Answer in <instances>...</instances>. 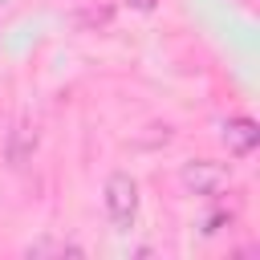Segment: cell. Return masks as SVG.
<instances>
[{"mask_svg":"<svg viewBox=\"0 0 260 260\" xmlns=\"http://www.w3.org/2000/svg\"><path fill=\"white\" fill-rule=\"evenodd\" d=\"M102 203H106V215L114 223V232H130L138 223V179L130 171H110L106 175V187H102Z\"/></svg>","mask_w":260,"mask_h":260,"instance_id":"obj_1","label":"cell"},{"mask_svg":"<svg viewBox=\"0 0 260 260\" xmlns=\"http://www.w3.org/2000/svg\"><path fill=\"white\" fill-rule=\"evenodd\" d=\"M179 183H183L191 195H219V191L232 183V162H219V158H191V162H183Z\"/></svg>","mask_w":260,"mask_h":260,"instance_id":"obj_2","label":"cell"},{"mask_svg":"<svg viewBox=\"0 0 260 260\" xmlns=\"http://www.w3.org/2000/svg\"><path fill=\"white\" fill-rule=\"evenodd\" d=\"M32 154H37V122H32L28 114H20V118L12 122V130H8L4 158H8L12 171H20L24 162H32Z\"/></svg>","mask_w":260,"mask_h":260,"instance_id":"obj_3","label":"cell"},{"mask_svg":"<svg viewBox=\"0 0 260 260\" xmlns=\"http://www.w3.org/2000/svg\"><path fill=\"white\" fill-rule=\"evenodd\" d=\"M219 138H223V146H228L232 158H248V154L256 150V142H260V126H256L248 114H236V118L223 122Z\"/></svg>","mask_w":260,"mask_h":260,"instance_id":"obj_4","label":"cell"},{"mask_svg":"<svg viewBox=\"0 0 260 260\" xmlns=\"http://www.w3.org/2000/svg\"><path fill=\"white\" fill-rule=\"evenodd\" d=\"M53 252H57V256H61V252H77V256H81L77 244H61V240H37V244L24 248V256H53Z\"/></svg>","mask_w":260,"mask_h":260,"instance_id":"obj_5","label":"cell"},{"mask_svg":"<svg viewBox=\"0 0 260 260\" xmlns=\"http://www.w3.org/2000/svg\"><path fill=\"white\" fill-rule=\"evenodd\" d=\"M228 223H232V211H215V215H207V219H203V228H199V232H203V236H215V232H219V228H228Z\"/></svg>","mask_w":260,"mask_h":260,"instance_id":"obj_6","label":"cell"},{"mask_svg":"<svg viewBox=\"0 0 260 260\" xmlns=\"http://www.w3.org/2000/svg\"><path fill=\"white\" fill-rule=\"evenodd\" d=\"M130 8H138V12H154L158 8V0H126Z\"/></svg>","mask_w":260,"mask_h":260,"instance_id":"obj_7","label":"cell"}]
</instances>
